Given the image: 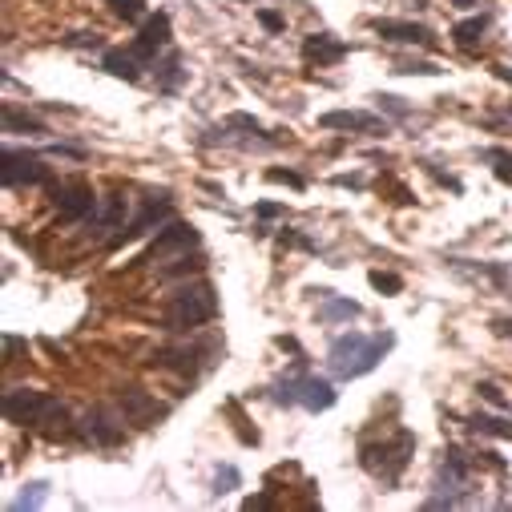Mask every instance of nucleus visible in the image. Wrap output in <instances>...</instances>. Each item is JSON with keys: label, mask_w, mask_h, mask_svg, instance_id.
Segmentation results:
<instances>
[{"label": "nucleus", "mask_w": 512, "mask_h": 512, "mask_svg": "<svg viewBox=\"0 0 512 512\" xmlns=\"http://www.w3.org/2000/svg\"><path fill=\"white\" fill-rule=\"evenodd\" d=\"M392 335H363V331H347L331 343L327 351V367L339 375V379H359L367 371L379 367V359L392 351Z\"/></svg>", "instance_id": "1"}, {"label": "nucleus", "mask_w": 512, "mask_h": 512, "mask_svg": "<svg viewBox=\"0 0 512 512\" xmlns=\"http://www.w3.org/2000/svg\"><path fill=\"white\" fill-rule=\"evenodd\" d=\"M218 315V295L210 283H190L166 303V327L170 331H198Z\"/></svg>", "instance_id": "2"}, {"label": "nucleus", "mask_w": 512, "mask_h": 512, "mask_svg": "<svg viewBox=\"0 0 512 512\" xmlns=\"http://www.w3.org/2000/svg\"><path fill=\"white\" fill-rule=\"evenodd\" d=\"M412 452H416V436H412V432H396V440L363 444V448H359V464H363L371 476H379L383 484H396V480L404 476Z\"/></svg>", "instance_id": "3"}, {"label": "nucleus", "mask_w": 512, "mask_h": 512, "mask_svg": "<svg viewBox=\"0 0 512 512\" xmlns=\"http://www.w3.org/2000/svg\"><path fill=\"white\" fill-rule=\"evenodd\" d=\"M335 400H339V392L319 375H295V379L275 383V404H299L307 412H327V408H335Z\"/></svg>", "instance_id": "4"}, {"label": "nucleus", "mask_w": 512, "mask_h": 512, "mask_svg": "<svg viewBox=\"0 0 512 512\" xmlns=\"http://www.w3.org/2000/svg\"><path fill=\"white\" fill-rule=\"evenodd\" d=\"M5 416L13 424H49V420H65V404L49 392L17 388V392L5 396Z\"/></svg>", "instance_id": "5"}, {"label": "nucleus", "mask_w": 512, "mask_h": 512, "mask_svg": "<svg viewBox=\"0 0 512 512\" xmlns=\"http://www.w3.org/2000/svg\"><path fill=\"white\" fill-rule=\"evenodd\" d=\"M53 206H57L61 222H85L97 210V198H93V190L85 182H65V186H57Z\"/></svg>", "instance_id": "6"}, {"label": "nucleus", "mask_w": 512, "mask_h": 512, "mask_svg": "<svg viewBox=\"0 0 512 512\" xmlns=\"http://www.w3.org/2000/svg\"><path fill=\"white\" fill-rule=\"evenodd\" d=\"M49 166L29 150H5V186H45Z\"/></svg>", "instance_id": "7"}, {"label": "nucleus", "mask_w": 512, "mask_h": 512, "mask_svg": "<svg viewBox=\"0 0 512 512\" xmlns=\"http://www.w3.org/2000/svg\"><path fill=\"white\" fill-rule=\"evenodd\" d=\"M190 246H198V230H194V226H186V222H170V226H166V230L146 246L142 263L162 259V254H174V250H190Z\"/></svg>", "instance_id": "8"}, {"label": "nucleus", "mask_w": 512, "mask_h": 512, "mask_svg": "<svg viewBox=\"0 0 512 512\" xmlns=\"http://www.w3.org/2000/svg\"><path fill=\"white\" fill-rule=\"evenodd\" d=\"M323 130H359V134H388V125L371 113H359V109H335V113H323L319 117Z\"/></svg>", "instance_id": "9"}, {"label": "nucleus", "mask_w": 512, "mask_h": 512, "mask_svg": "<svg viewBox=\"0 0 512 512\" xmlns=\"http://www.w3.org/2000/svg\"><path fill=\"white\" fill-rule=\"evenodd\" d=\"M166 45H170V17H166V13H154V17L142 25V33H138L134 53H138L142 61H154L158 49H166Z\"/></svg>", "instance_id": "10"}, {"label": "nucleus", "mask_w": 512, "mask_h": 512, "mask_svg": "<svg viewBox=\"0 0 512 512\" xmlns=\"http://www.w3.org/2000/svg\"><path fill=\"white\" fill-rule=\"evenodd\" d=\"M371 29L383 41H396V45H432V29L428 25H412V21H371Z\"/></svg>", "instance_id": "11"}, {"label": "nucleus", "mask_w": 512, "mask_h": 512, "mask_svg": "<svg viewBox=\"0 0 512 512\" xmlns=\"http://www.w3.org/2000/svg\"><path fill=\"white\" fill-rule=\"evenodd\" d=\"M303 57L307 61H319V65H335V61L347 57V45L339 37H331V33H311L303 41Z\"/></svg>", "instance_id": "12"}, {"label": "nucleus", "mask_w": 512, "mask_h": 512, "mask_svg": "<svg viewBox=\"0 0 512 512\" xmlns=\"http://www.w3.org/2000/svg\"><path fill=\"white\" fill-rule=\"evenodd\" d=\"M125 226V198H105L101 206H97V214L89 218V230H85V238H101L105 230H121Z\"/></svg>", "instance_id": "13"}, {"label": "nucleus", "mask_w": 512, "mask_h": 512, "mask_svg": "<svg viewBox=\"0 0 512 512\" xmlns=\"http://www.w3.org/2000/svg\"><path fill=\"white\" fill-rule=\"evenodd\" d=\"M101 65H105L113 77H121V81H138V77H142V69H146V61L134 53V45H130V49H109Z\"/></svg>", "instance_id": "14"}, {"label": "nucleus", "mask_w": 512, "mask_h": 512, "mask_svg": "<svg viewBox=\"0 0 512 512\" xmlns=\"http://www.w3.org/2000/svg\"><path fill=\"white\" fill-rule=\"evenodd\" d=\"M81 432H85V440H93V444H117V440H121V428H117L105 412H89L85 424H81Z\"/></svg>", "instance_id": "15"}, {"label": "nucleus", "mask_w": 512, "mask_h": 512, "mask_svg": "<svg viewBox=\"0 0 512 512\" xmlns=\"http://www.w3.org/2000/svg\"><path fill=\"white\" fill-rule=\"evenodd\" d=\"M484 29H488V17L480 13V17H468V21H460V25L452 29V37H456V45H460V49H472V45L484 37Z\"/></svg>", "instance_id": "16"}, {"label": "nucleus", "mask_w": 512, "mask_h": 512, "mask_svg": "<svg viewBox=\"0 0 512 512\" xmlns=\"http://www.w3.org/2000/svg\"><path fill=\"white\" fill-rule=\"evenodd\" d=\"M359 315V303H351V299H331V291H327V303L319 307V319L323 323H339V319H355Z\"/></svg>", "instance_id": "17"}, {"label": "nucleus", "mask_w": 512, "mask_h": 512, "mask_svg": "<svg viewBox=\"0 0 512 512\" xmlns=\"http://www.w3.org/2000/svg\"><path fill=\"white\" fill-rule=\"evenodd\" d=\"M125 416L130 420H142V416H162L158 404H150L142 392H125Z\"/></svg>", "instance_id": "18"}, {"label": "nucleus", "mask_w": 512, "mask_h": 512, "mask_svg": "<svg viewBox=\"0 0 512 512\" xmlns=\"http://www.w3.org/2000/svg\"><path fill=\"white\" fill-rule=\"evenodd\" d=\"M21 130H33V134H41V121H33V117L17 113L13 105H5V134H21Z\"/></svg>", "instance_id": "19"}, {"label": "nucleus", "mask_w": 512, "mask_h": 512, "mask_svg": "<svg viewBox=\"0 0 512 512\" xmlns=\"http://www.w3.org/2000/svg\"><path fill=\"white\" fill-rule=\"evenodd\" d=\"M45 492H49V484L37 480V484H29V488L13 500V508H17V512H25V508H41V504H45Z\"/></svg>", "instance_id": "20"}, {"label": "nucleus", "mask_w": 512, "mask_h": 512, "mask_svg": "<svg viewBox=\"0 0 512 512\" xmlns=\"http://www.w3.org/2000/svg\"><path fill=\"white\" fill-rule=\"evenodd\" d=\"M105 5H109L113 17H121V21H138V17L146 13V0H105Z\"/></svg>", "instance_id": "21"}, {"label": "nucleus", "mask_w": 512, "mask_h": 512, "mask_svg": "<svg viewBox=\"0 0 512 512\" xmlns=\"http://www.w3.org/2000/svg\"><path fill=\"white\" fill-rule=\"evenodd\" d=\"M371 287H375V291H383V295H400V291H404V279H400V275L371 271Z\"/></svg>", "instance_id": "22"}, {"label": "nucleus", "mask_w": 512, "mask_h": 512, "mask_svg": "<svg viewBox=\"0 0 512 512\" xmlns=\"http://www.w3.org/2000/svg\"><path fill=\"white\" fill-rule=\"evenodd\" d=\"M178 85H182V65H178V57H170V61L162 65V89L174 93Z\"/></svg>", "instance_id": "23"}, {"label": "nucleus", "mask_w": 512, "mask_h": 512, "mask_svg": "<svg viewBox=\"0 0 512 512\" xmlns=\"http://www.w3.org/2000/svg\"><path fill=\"white\" fill-rule=\"evenodd\" d=\"M472 428H480V432H492V436H512V424H504V420H492V416H476V420H472Z\"/></svg>", "instance_id": "24"}, {"label": "nucleus", "mask_w": 512, "mask_h": 512, "mask_svg": "<svg viewBox=\"0 0 512 512\" xmlns=\"http://www.w3.org/2000/svg\"><path fill=\"white\" fill-rule=\"evenodd\" d=\"M484 158L496 162V178H500V182H512V158H508L504 150H488Z\"/></svg>", "instance_id": "25"}, {"label": "nucleus", "mask_w": 512, "mask_h": 512, "mask_svg": "<svg viewBox=\"0 0 512 512\" xmlns=\"http://www.w3.org/2000/svg\"><path fill=\"white\" fill-rule=\"evenodd\" d=\"M375 101H379L383 109H388V113H396V117H408V113H412V109L404 105V97H392V93H379Z\"/></svg>", "instance_id": "26"}, {"label": "nucleus", "mask_w": 512, "mask_h": 512, "mask_svg": "<svg viewBox=\"0 0 512 512\" xmlns=\"http://www.w3.org/2000/svg\"><path fill=\"white\" fill-rule=\"evenodd\" d=\"M476 392H480V396H484V400H488L492 408H500V412H508V400L500 396V388H496V383H480V388H476Z\"/></svg>", "instance_id": "27"}, {"label": "nucleus", "mask_w": 512, "mask_h": 512, "mask_svg": "<svg viewBox=\"0 0 512 512\" xmlns=\"http://www.w3.org/2000/svg\"><path fill=\"white\" fill-rule=\"evenodd\" d=\"M234 484H238V472H234V468H218V476H214V496L230 492Z\"/></svg>", "instance_id": "28"}, {"label": "nucleus", "mask_w": 512, "mask_h": 512, "mask_svg": "<svg viewBox=\"0 0 512 512\" xmlns=\"http://www.w3.org/2000/svg\"><path fill=\"white\" fill-rule=\"evenodd\" d=\"M267 182H287V186L303 190V174H291V170H267Z\"/></svg>", "instance_id": "29"}, {"label": "nucleus", "mask_w": 512, "mask_h": 512, "mask_svg": "<svg viewBox=\"0 0 512 512\" xmlns=\"http://www.w3.org/2000/svg\"><path fill=\"white\" fill-rule=\"evenodd\" d=\"M259 21H263L267 29H275V33L283 29V21H279V13H259Z\"/></svg>", "instance_id": "30"}, {"label": "nucleus", "mask_w": 512, "mask_h": 512, "mask_svg": "<svg viewBox=\"0 0 512 512\" xmlns=\"http://www.w3.org/2000/svg\"><path fill=\"white\" fill-rule=\"evenodd\" d=\"M259 214H263V218H275V214H283V206H275V202H263V206H259Z\"/></svg>", "instance_id": "31"}, {"label": "nucleus", "mask_w": 512, "mask_h": 512, "mask_svg": "<svg viewBox=\"0 0 512 512\" xmlns=\"http://www.w3.org/2000/svg\"><path fill=\"white\" fill-rule=\"evenodd\" d=\"M492 327H496V335H512V319H496Z\"/></svg>", "instance_id": "32"}, {"label": "nucleus", "mask_w": 512, "mask_h": 512, "mask_svg": "<svg viewBox=\"0 0 512 512\" xmlns=\"http://www.w3.org/2000/svg\"><path fill=\"white\" fill-rule=\"evenodd\" d=\"M456 9H472V5H480V0H452Z\"/></svg>", "instance_id": "33"}]
</instances>
